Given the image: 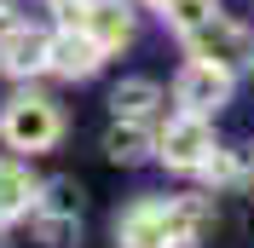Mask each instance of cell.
<instances>
[{"instance_id":"cell-1","label":"cell","mask_w":254,"mask_h":248,"mask_svg":"<svg viewBox=\"0 0 254 248\" xmlns=\"http://www.w3.org/2000/svg\"><path fill=\"white\" fill-rule=\"evenodd\" d=\"M179 41H185L190 58H208L220 63V69H254V35L243 29V23H231L225 12H208L202 23H190V29H179Z\"/></svg>"},{"instance_id":"cell-2","label":"cell","mask_w":254,"mask_h":248,"mask_svg":"<svg viewBox=\"0 0 254 248\" xmlns=\"http://www.w3.org/2000/svg\"><path fill=\"white\" fill-rule=\"evenodd\" d=\"M0 139L12 144V150H52V144L64 139V116H58V104L52 98H41V93H23V98H12L6 104V116H0Z\"/></svg>"},{"instance_id":"cell-3","label":"cell","mask_w":254,"mask_h":248,"mask_svg":"<svg viewBox=\"0 0 254 248\" xmlns=\"http://www.w3.org/2000/svg\"><path fill=\"white\" fill-rule=\"evenodd\" d=\"M174 104L185 110V116H214V110L231 104V69H220V63L208 58H190L185 69H179L174 81Z\"/></svg>"},{"instance_id":"cell-4","label":"cell","mask_w":254,"mask_h":248,"mask_svg":"<svg viewBox=\"0 0 254 248\" xmlns=\"http://www.w3.org/2000/svg\"><path fill=\"white\" fill-rule=\"evenodd\" d=\"M208 150H214V127H208V116H185V110H179L174 122L156 133V156L168 162V168H179V173H196L208 162Z\"/></svg>"},{"instance_id":"cell-5","label":"cell","mask_w":254,"mask_h":248,"mask_svg":"<svg viewBox=\"0 0 254 248\" xmlns=\"http://www.w3.org/2000/svg\"><path fill=\"white\" fill-rule=\"evenodd\" d=\"M69 23L81 35H93L104 52H122L133 41V6L127 0H81V6H69Z\"/></svg>"},{"instance_id":"cell-6","label":"cell","mask_w":254,"mask_h":248,"mask_svg":"<svg viewBox=\"0 0 254 248\" xmlns=\"http://www.w3.org/2000/svg\"><path fill=\"white\" fill-rule=\"evenodd\" d=\"M98 63H104V47H98L93 35H81L75 23L47 41V69H52V75H64V81H87Z\"/></svg>"},{"instance_id":"cell-7","label":"cell","mask_w":254,"mask_h":248,"mask_svg":"<svg viewBox=\"0 0 254 248\" xmlns=\"http://www.w3.org/2000/svg\"><path fill=\"white\" fill-rule=\"evenodd\" d=\"M47 29H35V23H12V29H0V69L17 81H29L47 69Z\"/></svg>"},{"instance_id":"cell-8","label":"cell","mask_w":254,"mask_h":248,"mask_svg":"<svg viewBox=\"0 0 254 248\" xmlns=\"http://www.w3.org/2000/svg\"><path fill=\"white\" fill-rule=\"evenodd\" d=\"M116 243L122 248H174L168 202H133V208L116 219Z\"/></svg>"},{"instance_id":"cell-9","label":"cell","mask_w":254,"mask_h":248,"mask_svg":"<svg viewBox=\"0 0 254 248\" xmlns=\"http://www.w3.org/2000/svg\"><path fill=\"white\" fill-rule=\"evenodd\" d=\"M208 219H214V208H208V196H174L168 202V225H174V248H196L208 231Z\"/></svg>"},{"instance_id":"cell-10","label":"cell","mask_w":254,"mask_h":248,"mask_svg":"<svg viewBox=\"0 0 254 248\" xmlns=\"http://www.w3.org/2000/svg\"><path fill=\"white\" fill-rule=\"evenodd\" d=\"M35 173L23 168V162H0V225L6 219H17V214H29L35 208Z\"/></svg>"},{"instance_id":"cell-11","label":"cell","mask_w":254,"mask_h":248,"mask_svg":"<svg viewBox=\"0 0 254 248\" xmlns=\"http://www.w3.org/2000/svg\"><path fill=\"white\" fill-rule=\"evenodd\" d=\"M150 150H156V139H150V127H144V122H122V116H116V127L104 133V156H110V162H122V168L144 162Z\"/></svg>"},{"instance_id":"cell-12","label":"cell","mask_w":254,"mask_h":248,"mask_svg":"<svg viewBox=\"0 0 254 248\" xmlns=\"http://www.w3.org/2000/svg\"><path fill=\"white\" fill-rule=\"evenodd\" d=\"M162 104V87H156V81H122V87H116V93H110V110H116V116H122V122H150V110H156Z\"/></svg>"},{"instance_id":"cell-13","label":"cell","mask_w":254,"mask_h":248,"mask_svg":"<svg viewBox=\"0 0 254 248\" xmlns=\"http://www.w3.org/2000/svg\"><path fill=\"white\" fill-rule=\"evenodd\" d=\"M35 237L47 248H75L81 243V214H47V208H41V214H35Z\"/></svg>"},{"instance_id":"cell-14","label":"cell","mask_w":254,"mask_h":248,"mask_svg":"<svg viewBox=\"0 0 254 248\" xmlns=\"http://www.w3.org/2000/svg\"><path fill=\"white\" fill-rule=\"evenodd\" d=\"M144 6L168 17V29H190V23H202L208 12H220L214 0H144Z\"/></svg>"},{"instance_id":"cell-15","label":"cell","mask_w":254,"mask_h":248,"mask_svg":"<svg viewBox=\"0 0 254 248\" xmlns=\"http://www.w3.org/2000/svg\"><path fill=\"white\" fill-rule=\"evenodd\" d=\"M35 202H41L47 214H81V185L75 179H52V185L35 190Z\"/></svg>"},{"instance_id":"cell-16","label":"cell","mask_w":254,"mask_h":248,"mask_svg":"<svg viewBox=\"0 0 254 248\" xmlns=\"http://www.w3.org/2000/svg\"><path fill=\"white\" fill-rule=\"evenodd\" d=\"M196 173H208V185H237V156H231V150H220V144H214V150H208V162H202V168H196Z\"/></svg>"},{"instance_id":"cell-17","label":"cell","mask_w":254,"mask_h":248,"mask_svg":"<svg viewBox=\"0 0 254 248\" xmlns=\"http://www.w3.org/2000/svg\"><path fill=\"white\" fill-rule=\"evenodd\" d=\"M47 6H58V12H69V6H81V0H47Z\"/></svg>"},{"instance_id":"cell-18","label":"cell","mask_w":254,"mask_h":248,"mask_svg":"<svg viewBox=\"0 0 254 248\" xmlns=\"http://www.w3.org/2000/svg\"><path fill=\"white\" fill-rule=\"evenodd\" d=\"M12 6H17V0H0V17H12Z\"/></svg>"}]
</instances>
